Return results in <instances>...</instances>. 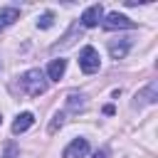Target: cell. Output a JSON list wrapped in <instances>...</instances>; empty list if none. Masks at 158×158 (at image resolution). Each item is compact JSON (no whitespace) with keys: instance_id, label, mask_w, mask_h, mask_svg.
Masks as SVG:
<instances>
[{"instance_id":"6da1fadb","label":"cell","mask_w":158,"mask_h":158,"mask_svg":"<svg viewBox=\"0 0 158 158\" xmlns=\"http://www.w3.org/2000/svg\"><path fill=\"white\" fill-rule=\"evenodd\" d=\"M20 86L30 94V96H42L47 91V79H44V72L42 69H30L20 77Z\"/></svg>"},{"instance_id":"7a4b0ae2","label":"cell","mask_w":158,"mask_h":158,"mask_svg":"<svg viewBox=\"0 0 158 158\" xmlns=\"http://www.w3.org/2000/svg\"><path fill=\"white\" fill-rule=\"evenodd\" d=\"M79 67H81L84 74H94V72H99V67H101V57H99V52H96L91 44H86V47L79 52Z\"/></svg>"},{"instance_id":"3957f363","label":"cell","mask_w":158,"mask_h":158,"mask_svg":"<svg viewBox=\"0 0 158 158\" xmlns=\"http://www.w3.org/2000/svg\"><path fill=\"white\" fill-rule=\"evenodd\" d=\"M101 25H104L106 30H133V27H136V22L128 20V17L121 15V12H109L106 20H101Z\"/></svg>"},{"instance_id":"277c9868","label":"cell","mask_w":158,"mask_h":158,"mask_svg":"<svg viewBox=\"0 0 158 158\" xmlns=\"http://www.w3.org/2000/svg\"><path fill=\"white\" fill-rule=\"evenodd\" d=\"M86 153H89V141H86V138H74V141L64 148L62 156H64V158H84Z\"/></svg>"},{"instance_id":"5b68a950","label":"cell","mask_w":158,"mask_h":158,"mask_svg":"<svg viewBox=\"0 0 158 158\" xmlns=\"http://www.w3.org/2000/svg\"><path fill=\"white\" fill-rule=\"evenodd\" d=\"M101 17H104V7H101V5H91V7L84 10L81 25H84V27H96V25L101 22Z\"/></svg>"},{"instance_id":"8992f818","label":"cell","mask_w":158,"mask_h":158,"mask_svg":"<svg viewBox=\"0 0 158 158\" xmlns=\"http://www.w3.org/2000/svg\"><path fill=\"white\" fill-rule=\"evenodd\" d=\"M128 49H131V40H111L109 42V52L114 59H123L128 54Z\"/></svg>"},{"instance_id":"52a82bcc","label":"cell","mask_w":158,"mask_h":158,"mask_svg":"<svg viewBox=\"0 0 158 158\" xmlns=\"http://www.w3.org/2000/svg\"><path fill=\"white\" fill-rule=\"evenodd\" d=\"M32 123H35V116H32L30 111H22V114L12 121V133H25Z\"/></svg>"},{"instance_id":"ba28073f","label":"cell","mask_w":158,"mask_h":158,"mask_svg":"<svg viewBox=\"0 0 158 158\" xmlns=\"http://www.w3.org/2000/svg\"><path fill=\"white\" fill-rule=\"evenodd\" d=\"M64 69H67V59H52L49 62V67H47V77L52 79V81H59L62 79V74H64Z\"/></svg>"},{"instance_id":"9c48e42d","label":"cell","mask_w":158,"mask_h":158,"mask_svg":"<svg viewBox=\"0 0 158 158\" xmlns=\"http://www.w3.org/2000/svg\"><path fill=\"white\" fill-rule=\"evenodd\" d=\"M17 17H20V10H17V7H5V10H0V32H2L7 25H12Z\"/></svg>"},{"instance_id":"30bf717a","label":"cell","mask_w":158,"mask_h":158,"mask_svg":"<svg viewBox=\"0 0 158 158\" xmlns=\"http://www.w3.org/2000/svg\"><path fill=\"white\" fill-rule=\"evenodd\" d=\"M67 106L74 109V111H79V109H84L86 104H84V96H81V94H69V96H67Z\"/></svg>"},{"instance_id":"8fae6325","label":"cell","mask_w":158,"mask_h":158,"mask_svg":"<svg viewBox=\"0 0 158 158\" xmlns=\"http://www.w3.org/2000/svg\"><path fill=\"white\" fill-rule=\"evenodd\" d=\"M54 25V15L52 12H44L40 20H37V27H42V30H47V27H52Z\"/></svg>"},{"instance_id":"7c38bea8","label":"cell","mask_w":158,"mask_h":158,"mask_svg":"<svg viewBox=\"0 0 158 158\" xmlns=\"http://www.w3.org/2000/svg\"><path fill=\"white\" fill-rule=\"evenodd\" d=\"M17 153H20V151H17V146L10 141V143L5 146V151H2V158H17Z\"/></svg>"},{"instance_id":"4fadbf2b","label":"cell","mask_w":158,"mask_h":158,"mask_svg":"<svg viewBox=\"0 0 158 158\" xmlns=\"http://www.w3.org/2000/svg\"><path fill=\"white\" fill-rule=\"evenodd\" d=\"M62 123H64V114H54V121L49 123V133H54V131H57Z\"/></svg>"},{"instance_id":"5bb4252c","label":"cell","mask_w":158,"mask_h":158,"mask_svg":"<svg viewBox=\"0 0 158 158\" xmlns=\"http://www.w3.org/2000/svg\"><path fill=\"white\" fill-rule=\"evenodd\" d=\"M94 158H106V151H96V153H94Z\"/></svg>"},{"instance_id":"9a60e30c","label":"cell","mask_w":158,"mask_h":158,"mask_svg":"<svg viewBox=\"0 0 158 158\" xmlns=\"http://www.w3.org/2000/svg\"><path fill=\"white\" fill-rule=\"evenodd\" d=\"M0 123H2V116H0Z\"/></svg>"}]
</instances>
